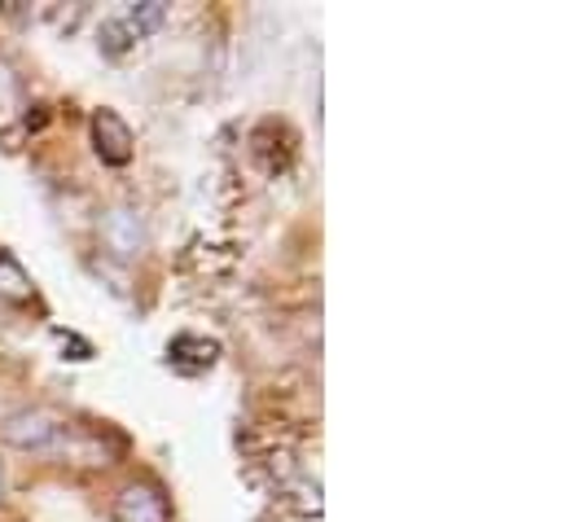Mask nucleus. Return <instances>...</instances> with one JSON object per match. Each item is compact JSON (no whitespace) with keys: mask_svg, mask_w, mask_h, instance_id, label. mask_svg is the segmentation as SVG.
<instances>
[{"mask_svg":"<svg viewBox=\"0 0 566 522\" xmlns=\"http://www.w3.org/2000/svg\"><path fill=\"white\" fill-rule=\"evenodd\" d=\"M119 522H167V501L154 488H128L119 497Z\"/></svg>","mask_w":566,"mask_h":522,"instance_id":"nucleus-3","label":"nucleus"},{"mask_svg":"<svg viewBox=\"0 0 566 522\" xmlns=\"http://www.w3.org/2000/svg\"><path fill=\"white\" fill-rule=\"evenodd\" d=\"M4 439L18 443V448H49L53 439H62V426L49 417V413H18L9 426H4Z\"/></svg>","mask_w":566,"mask_h":522,"instance_id":"nucleus-1","label":"nucleus"},{"mask_svg":"<svg viewBox=\"0 0 566 522\" xmlns=\"http://www.w3.org/2000/svg\"><path fill=\"white\" fill-rule=\"evenodd\" d=\"M163 13H167V9H163L158 0H145V4H137V9L124 18V27H128V35L137 40V35H149V31L163 22Z\"/></svg>","mask_w":566,"mask_h":522,"instance_id":"nucleus-5","label":"nucleus"},{"mask_svg":"<svg viewBox=\"0 0 566 522\" xmlns=\"http://www.w3.org/2000/svg\"><path fill=\"white\" fill-rule=\"evenodd\" d=\"M167 356H171V365H180V369H207V365H216L220 343H211V338H193V334H180V338L167 347Z\"/></svg>","mask_w":566,"mask_h":522,"instance_id":"nucleus-4","label":"nucleus"},{"mask_svg":"<svg viewBox=\"0 0 566 522\" xmlns=\"http://www.w3.org/2000/svg\"><path fill=\"white\" fill-rule=\"evenodd\" d=\"M93 136H97V154H102L106 163L124 167V163L133 158V132H128V124H124L119 115L102 111V115L93 119Z\"/></svg>","mask_w":566,"mask_h":522,"instance_id":"nucleus-2","label":"nucleus"}]
</instances>
